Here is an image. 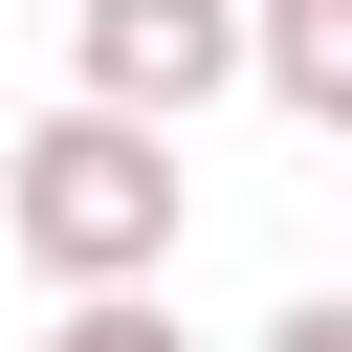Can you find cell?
Returning a JSON list of instances; mask_svg holds the SVG:
<instances>
[{"label":"cell","mask_w":352,"mask_h":352,"mask_svg":"<svg viewBox=\"0 0 352 352\" xmlns=\"http://www.w3.org/2000/svg\"><path fill=\"white\" fill-rule=\"evenodd\" d=\"M242 66H264L308 132H352V0H242Z\"/></svg>","instance_id":"3957f363"},{"label":"cell","mask_w":352,"mask_h":352,"mask_svg":"<svg viewBox=\"0 0 352 352\" xmlns=\"http://www.w3.org/2000/svg\"><path fill=\"white\" fill-rule=\"evenodd\" d=\"M176 220H198V176H176V132H132V110H44V132L0 154V242H22L44 286H176Z\"/></svg>","instance_id":"6da1fadb"},{"label":"cell","mask_w":352,"mask_h":352,"mask_svg":"<svg viewBox=\"0 0 352 352\" xmlns=\"http://www.w3.org/2000/svg\"><path fill=\"white\" fill-rule=\"evenodd\" d=\"M264 352H352V308H330V286H308V308H286V330H264Z\"/></svg>","instance_id":"5b68a950"},{"label":"cell","mask_w":352,"mask_h":352,"mask_svg":"<svg viewBox=\"0 0 352 352\" xmlns=\"http://www.w3.org/2000/svg\"><path fill=\"white\" fill-rule=\"evenodd\" d=\"M220 88H242V0H66V110L198 132Z\"/></svg>","instance_id":"7a4b0ae2"},{"label":"cell","mask_w":352,"mask_h":352,"mask_svg":"<svg viewBox=\"0 0 352 352\" xmlns=\"http://www.w3.org/2000/svg\"><path fill=\"white\" fill-rule=\"evenodd\" d=\"M44 352H176V308H154V286H66V308H44Z\"/></svg>","instance_id":"277c9868"}]
</instances>
